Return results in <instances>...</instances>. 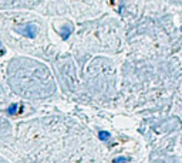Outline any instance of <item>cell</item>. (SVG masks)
<instances>
[{
    "label": "cell",
    "instance_id": "6da1fadb",
    "mask_svg": "<svg viewBox=\"0 0 182 163\" xmlns=\"http://www.w3.org/2000/svg\"><path fill=\"white\" fill-rule=\"evenodd\" d=\"M20 31L23 33L26 37H29V39H34V37H36V33H37V27L34 26L33 23H30V24H26L24 27H21Z\"/></svg>",
    "mask_w": 182,
    "mask_h": 163
},
{
    "label": "cell",
    "instance_id": "7a4b0ae2",
    "mask_svg": "<svg viewBox=\"0 0 182 163\" xmlns=\"http://www.w3.org/2000/svg\"><path fill=\"white\" fill-rule=\"evenodd\" d=\"M111 138L110 132H105V130H101V132H98V139L102 140V142H105V140H108Z\"/></svg>",
    "mask_w": 182,
    "mask_h": 163
},
{
    "label": "cell",
    "instance_id": "3957f363",
    "mask_svg": "<svg viewBox=\"0 0 182 163\" xmlns=\"http://www.w3.org/2000/svg\"><path fill=\"white\" fill-rule=\"evenodd\" d=\"M71 31H73V29L70 26H66L64 27V30H63V33H61V36H63V40H67L70 37V34H71Z\"/></svg>",
    "mask_w": 182,
    "mask_h": 163
},
{
    "label": "cell",
    "instance_id": "277c9868",
    "mask_svg": "<svg viewBox=\"0 0 182 163\" xmlns=\"http://www.w3.org/2000/svg\"><path fill=\"white\" fill-rule=\"evenodd\" d=\"M17 109H19V105L12 104V105H9V108H7V113H9V115H14V113H17Z\"/></svg>",
    "mask_w": 182,
    "mask_h": 163
},
{
    "label": "cell",
    "instance_id": "5b68a950",
    "mask_svg": "<svg viewBox=\"0 0 182 163\" xmlns=\"http://www.w3.org/2000/svg\"><path fill=\"white\" fill-rule=\"evenodd\" d=\"M128 162V157H117L114 159V163H127Z\"/></svg>",
    "mask_w": 182,
    "mask_h": 163
},
{
    "label": "cell",
    "instance_id": "8992f818",
    "mask_svg": "<svg viewBox=\"0 0 182 163\" xmlns=\"http://www.w3.org/2000/svg\"><path fill=\"white\" fill-rule=\"evenodd\" d=\"M181 31H182V27H181Z\"/></svg>",
    "mask_w": 182,
    "mask_h": 163
}]
</instances>
